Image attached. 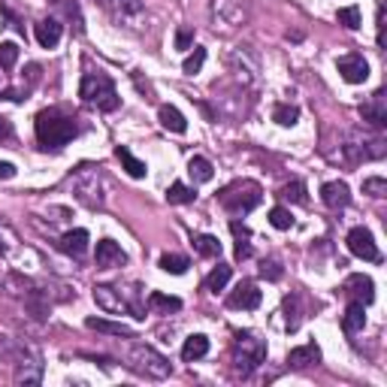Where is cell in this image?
Segmentation results:
<instances>
[{"mask_svg":"<svg viewBox=\"0 0 387 387\" xmlns=\"http://www.w3.org/2000/svg\"><path fill=\"white\" fill-rule=\"evenodd\" d=\"M73 136H76V121L67 115L55 112V109L36 115V140L42 149H64Z\"/></svg>","mask_w":387,"mask_h":387,"instance_id":"6da1fadb","label":"cell"},{"mask_svg":"<svg viewBox=\"0 0 387 387\" xmlns=\"http://www.w3.org/2000/svg\"><path fill=\"white\" fill-rule=\"evenodd\" d=\"M79 97L85 100V103L103 109V112H112V109H118V91H115L112 79L106 76V73H85L82 76V85H79Z\"/></svg>","mask_w":387,"mask_h":387,"instance_id":"7a4b0ae2","label":"cell"},{"mask_svg":"<svg viewBox=\"0 0 387 387\" xmlns=\"http://www.w3.org/2000/svg\"><path fill=\"white\" fill-rule=\"evenodd\" d=\"M266 360V345L258 339L254 333H239L236 342H233V366H236V375H251L260 363Z\"/></svg>","mask_w":387,"mask_h":387,"instance_id":"3957f363","label":"cell"},{"mask_svg":"<svg viewBox=\"0 0 387 387\" xmlns=\"http://www.w3.org/2000/svg\"><path fill=\"white\" fill-rule=\"evenodd\" d=\"M260 197H264V194H260L258 182L242 179V182H233V185L224 188V191L218 194V200H221V206L227 209V212L239 215V212H251L260 203Z\"/></svg>","mask_w":387,"mask_h":387,"instance_id":"277c9868","label":"cell"},{"mask_svg":"<svg viewBox=\"0 0 387 387\" xmlns=\"http://www.w3.org/2000/svg\"><path fill=\"white\" fill-rule=\"evenodd\" d=\"M127 363L136 372H142L145 378H166L173 372L170 369V360H166L164 354H158L155 348H149V345H134V348H130Z\"/></svg>","mask_w":387,"mask_h":387,"instance_id":"5b68a950","label":"cell"},{"mask_svg":"<svg viewBox=\"0 0 387 387\" xmlns=\"http://www.w3.org/2000/svg\"><path fill=\"white\" fill-rule=\"evenodd\" d=\"M348 251L354 254V258L360 260H369V264H382V251H378L375 245V236L366 230V227H354L351 233H348Z\"/></svg>","mask_w":387,"mask_h":387,"instance_id":"8992f818","label":"cell"},{"mask_svg":"<svg viewBox=\"0 0 387 387\" xmlns=\"http://www.w3.org/2000/svg\"><path fill=\"white\" fill-rule=\"evenodd\" d=\"M94 303H97L103 312H112V315H121V312H134V318H142L140 312H136L134 305L127 303V299H121V290L106 288V284L94 288Z\"/></svg>","mask_w":387,"mask_h":387,"instance_id":"52a82bcc","label":"cell"},{"mask_svg":"<svg viewBox=\"0 0 387 387\" xmlns=\"http://www.w3.org/2000/svg\"><path fill=\"white\" fill-rule=\"evenodd\" d=\"M227 305H230V309H245V312L258 309V305H260L258 284H254V282H239L236 288H233V294L227 297Z\"/></svg>","mask_w":387,"mask_h":387,"instance_id":"ba28073f","label":"cell"},{"mask_svg":"<svg viewBox=\"0 0 387 387\" xmlns=\"http://www.w3.org/2000/svg\"><path fill=\"white\" fill-rule=\"evenodd\" d=\"M339 73H342V79L345 82H351V85H360V82H366L369 79V64L363 61V55H345V58H339Z\"/></svg>","mask_w":387,"mask_h":387,"instance_id":"9c48e42d","label":"cell"},{"mask_svg":"<svg viewBox=\"0 0 387 387\" xmlns=\"http://www.w3.org/2000/svg\"><path fill=\"white\" fill-rule=\"evenodd\" d=\"M94 260H97V269H112V266H124V264H127V254H124L121 245L112 242V239H100Z\"/></svg>","mask_w":387,"mask_h":387,"instance_id":"30bf717a","label":"cell"},{"mask_svg":"<svg viewBox=\"0 0 387 387\" xmlns=\"http://www.w3.org/2000/svg\"><path fill=\"white\" fill-rule=\"evenodd\" d=\"M345 290L351 299H357V303H363V305H369L372 299H375V282L369 279V275H360V273H354V275H348V282H345Z\"/></svg>","mask_w":387,"mask_h":387,"instance_id":"8fae6325","label":"cell"},{"mask_svg":"<svg viewBox=\"0 0 387 387\" xmlns=\"http://www.w3.org/2000/svg\"><path fill=\"white\" fill-rule=\"evenodd\" d=\"M97 3L103 6L112 18H118V21L136 18L142 12V0H97Z\"/></svg>","mask_w":387,"mask_h":387,"instance_id":"7c38bea8","label":"cell"},{"mask_svg":"<svg viewBox=\"0 0 387 387\" xmlns=\"http://www.w3.org/2000/svg\"><path fill=\"white\" fill-rule=\"evenodd\" d=\"M321 200L330 209H345L348 203H351V191H348L345 182H327V185L321 188Z\"/></svg>","mask_w":387,"mask_h":387,"instance_id":"4fadbf2b","label":"cell"},{"mask_svg":"<svg viewBox=\"0 0 387 387\" xmlns=\"http://www.w3.org/2000/svg\"><path fill=\"white\" fill-rule=\"evenodd\" d=\"M360 115L363 121L372 124V127H384L387 124V106H384V91H378L375 97L369 100V103L360 106Z\"/></svg>","mask_w":387,"mask_h":387,"instance_id":"5bb4252c","label":"cell"},{"mask_svg":"<svg viewBox=\"0 0 387 387\" xmlns=\"http://www.w3.org/2000/svg\"><path fill=\"white\" fill-rule=\"evenodd\" d=\"M88 230H82V227H76V230H70V233H64L61 236V251L64 254H73V258H82L85 254V248H88Z\"/></svg>","mask_w":387,"mask_h":387,"instance_id":"9a60e30c","label":"cell"},{"mask_svg":"<svg viewBox=\"0 0 387 387\" xmlns=\"http://www.w3.org/2000/svg\"><path fill=\"white\" fill-rule=\"evenodd\" d=\"M34 36H36V42H40L42 49H55L58 42H61V25H58L55 18H46V21H40V25L34 27Z\"/></svg>","mask_w":387,"mask_h":387,"instance_id":"2e32d148","label":"cell"},{"mask_svg":"<svg viewBox=\"0 0 387 387\" xmlns=\"http://www.w3.org/2000/svg\"><path fill=\"white\" fill-rule=\"evenodd\" d=\"M318 360H321V351H318L315 342H309V345H303V348H294V351L288 354V363L294 369H305V366H312V363H318Z\"/></svg>","mask_w":387,"mask_h":387,"instance_id":"e0dca14e","label":"cell"},{"mask_svg":"<svg viewBox=\"0 0 387 387\" xmlns=\"http://www.w3.org/2000/svg\"><path fill=\"white\" fill-rule=\"evenodd\" d=\"M209 354V339L203 333H194V336H188L185 339V345H182V357H185L188 363H194V360H200V357H206Z\"/></svg>","mask_w":387,"mask_h":387,"instance_id":"ac0fdd59","label":"cell"},{"mask_svg":"<svg viewBox=\"0 0 387 387\" xmlns=\"http://www.w3.org/2000/svg\"><path fill=\"white\" fill-rule=\"evenodd\" d=\"M115 158L121 160V166H124V170H127V176H130V179H145V173H149V166H145L140 158H134V155H130V149H124V145H118V149H115Z\"/></svg>","mask_w":387,"mask_h":387,"instance_id":"d6986e66","label":"cell"},{"mask_svg":"<svg viewBox=\"0 0 387 387\" xmlns=\"http://www.w3.org/2000/svg\"><path fill=\"white\" fill-rule=\"evenodd\" d=\"M342 327H345V333H360L363 327H366V312H363V303L351 299V305L345 309V318H342Z\"/></svg>","mask_w":387,"mask_h":387,"instance_id":"ffe728a7","label":"cell"},{"mask_svg":"<svg viewBox=\"0 0 387 387\" xmlns=\"http://www.w3.org/2000/svg\"><path fill=\"white\" fill-rule=\"evenodd\" d=\"M158 118H160V124H164L166 130H173V134H185V130H188L185 115H182L176 106H160Z\"/></svg>","mask_w":387,"mask_h":387,"instance_id":"44dd1931","label":"cell"},{"mask_svg":"<svg viewBox=\"0 0 387 387\" xmlns=\"http://www.w3.org/2000/svg\"><path fill=\"white\" fill-rule=\"evenodd\" d=\"M230 273H233V269H230L227 264H218V266L206 275V290H212V294L224 290V288H227V282H230Z\"/></svg>","mask_w":387,"mask_h":387,"instance_id":"7402d4cb","label":"cell"},{"mask_svg":"<svg viewBox=\"0 0 387 387\" xmlns=\"http://www.w3.org/2000/svg\"><path fill=\"white\" fill-rule=\"evenodd\" d=\"M85 327H91V330H97V333H109V336H134L130 327L112 324V321H103V318H88L85 321Z\"/></svg>","mask_w":387,"mask_h":387,"instance_id":"603a6c76","label":"cell"},{"mask_svg":"<svg viewBox=\"0 0 387 387\" xmlns=\"http://www.w3.org/2000/svg\"><path fill=\"white\" fill-rule=\"evenodd\" d=\"M188 173H191V179L194 182H212V176H215V170H212V164L206 158H191L188 160Z\"/></svg>","mask_w":387,"mask_h":387,"instance_id":"cb8c5ba5","label":"cell"},{"mask_svg":"<svg viewBox=\"0 0 387 387\" xmlns=\"http://www.w3.org/2000/svg\"><path fill=\"white\" fill-rule=\"evenodd\" d=\"M194 248H197V254H203V258H221V242H218V236H209V233L197 236Z\"/></svg>","mask_w":387,"mask_h":387,"instance_id":"d4e9b609","label":"cell"},{"mask_svg":"<svg viewBox=\"0 0 387 387\" xmlns=\"http://www.w3.org/2000/svg\"><path fill=\"white\" fill-rule=\"evenodd\" d=\"M164 273H173V275H182V273H188V266H191V260L185 258V254H164L160 258V264H158Z\"/></svg>","mask_w":387,"mask_h":387,"instance_id":"484cf974","label":"cell"},{"mask_svg":"<svg viewBox=\"0 0 387 387\" xmlns=\"http://www.w3.org/2000/svg\"><path fill=\"white\" fill-rule=\"evenodd\" d=\"M273 121L282 124V127H294V124L299 121V109L290 106V103H279L273 109Z\"/></svg>","mask_w":387,"mask_h":387,"instance_id":"4316f807","label":"cell"},{"mask_svg":"<svg viewBox=\"0 0 387 387\" xmlns=\"http://www.w3.org/2000/svg\"><path fill=\"white\" fill-rule=\"evenodd\" d=\"M149 305L151 309H160V312H179L182 309V299L179 297H166L160 290H151L149 294Z\"/></svg>","mask_w":387,"mask_h":387,"instance_id":"83f0119b","label":"cell"},{"mask_svg":"<svg viewBox=\"0 0 387 387\" xmlns=\"http://www.w3.org/2000/svg\"><path fill=\"white\" fill-rule=\"evenodd\" d=\"M197 191L188 185H182V182H176V185H170V191H166V200L173 203V206H182V203H194Z\"/></svg>","mask_w":387,"mask_h":387,"instance_id":"f1b7e54d","label":"cell"},{"mask_svg":"<svg viewBox=\"0 0 387 387\" xmlns=\"http://www.w3.org/2000/svg\"><path fill=\"white\" fill-rule=\"evenodd\" d=\"M269 224H273L275 230H290L294 227V215H290V209L275 206V209H269Z\"/></svg>","mask_w":387,"mask_h":387,"instance_id":"f546056e","label":"cell"},{"mask_svg":"<svg viewBox=\"0 0 387 387\" xmlns=\"http://www.w3.org/2000/svg\"><path fill=\"white\" fill-rule=\"evenodd\" d=\"M203 64H206V49L203 46H194V55L185 58V64H182V70L188 73V76H194V73L203 70Z\"/></svg>","mask_w":387,"mask_h":387,"instance_id":"4dcf8cb0","label":"cell"},{"mask_svg":"<svg viewBox=\"0 0 387 387\" xmlns=\"http://www.w3.org/2000/svg\"><path fill=\"white\" fill-rule=\"evenodd\" d=\"M336 18H339V25H345L348 31H357V27H360V10H357V6H342V10L336 12Z\"/></svg>","mask_w":387,"mask_h":387,"instance_id":"1f68e13d","label":"cell"},{"mask_svg":"<svg viewBox=\"0 0 387 387\" xmlns=\"http://www.w3.org/2000/svg\"><path fill=\"white\" fill-rule=\"evenodd\" d=\"M18 61V46L16 42H0V67L3 70H12Z\"/></svg>","mask_w":387,"mask_h":387,"instance_id":"d6a6232c","label":"cell"},{"mask_svg":"<svg viewBox=\"0 0 387 387\" xmlns=\"http://www.w3.org/2000/svg\"><path fill=\"white\" fill-rule=\"evenodd\" d=\"M282 200H290V203H305V185L303 182H290L279 191Z\"/></svg>","mask_w":387,"mask_h":387,"instance_id":"836d02e7","label":"cell"},{"mask_svg":"<svg viewBox=\"0 0 387 387\" xmlns=\"http://www.w3.org/2000/svg\"><path fill=\"white\" fill-rule=\"evenodd\" d=\"M363 194H369V197H384V194H387V182H384L382 176L363 179Z\"/></svg>","mask_w":387,"mask_h":387,"instance_id":"e575fe53","label":"cell"},{"mask_svg":"<svg viewBox=\"0 0 387 387\" xmlns=\"http://www.w3.org/2000/svg\"><path fill=\"white\" fill-rule=\"evenodd\" d=\"M284 312H288V330H297L299 327V315H297V297L284 299Z\"/></svg>","mask_w":387,"mask_h":387,"instance_id":"d590c367","label":"cell"},{"mask_svg":"<svg viewBox=\"0 0 387 387\" xmlns=\"http://www.w3.org/2000/svg\"><path fill=\"white\" fill-rule=\"evenodd\" d=\"M191 46H194V34L185 31V27H179L176 31V49L179 52H185V49H191Z\"/></svg>","mask_w":387,"mask_h":387,"instance_id":"8d00e7d4","label":"cell"},{"mask_svg":"<svg viewBox=\"0 0 387 387\" xmlns=\"http://www.w3.org/2000/svg\"><path fill=\"white\" fill-rule=\"evenodd\" d=\"M260 275H264V279H282V266L279 264H275V260H266V264L264 266H260Z\"/></svg>","mask_w":387,"mask_h":387,"instance_id":"74e56055","label":"cell"},{"mask_svg":"<svg viewBox=\"0 0 387 387\" xmlns=\"http://www.w3.org/2000/svg\"><path fill=\"white\" fill-rule=\"evenodd\" d=\"M245 258H251V245H248V239H236V260Z\"/></svg>","mask_w":387,"mask_h":387,"instance_id":"f35d334b","label":"cell"},{"mask_svg":"<svg viewBox=\"0 0 387 387\" xmlns=\"http://www.w3.org/2000/svg\"><path fill=\"white\" fill-rule=\"evenodd\" d=\"M230 230H233V236L236 239H251V230H248L245 224H239V221H230Z\"/></svg>","mask_w":387,"mask_h":387,"instance_id":"ab89813d","label":"cell"},{"mask_svg":"<svg viewBox=\"0 0 387 387\" xmlns=\"http://www.w3.org/2000/svg\"><path fill=\"white\" fill-rule=\"evenodd\" d=\"M10 136H12V124L6 118H0V140H10Z\"/></svg>","mask_w":387,"mask_h":387,"instance_id":"60d3db41","label":"cell"},{"mask_svg":"<svg viewBox=\"0 0 387 387\" xmlns=\"http://www.w3.org/2000/svg\"><path fill=\"white\" fill-rule=\"evenodd\" d=\"M16 176V166L12 164H0V179H12Z\"/></svg>","mask_w":387,"mask_h":387,"instance_id":"b9f144b4","label":"cell"}]
</instances>
